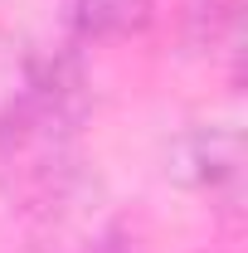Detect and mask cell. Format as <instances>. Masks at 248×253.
I'll return each mask as SVG.
<instances>
[{
    "mask_svg": "<svg viewBox=\"0 0 248 253\" xmlns=\"http://www.w3.org/2000/svg\"><path fill=\"white\" fill-rule=\"evenodd\" d=\"M175 170L195 180V185H205L209 195L219 190H239V136L234 131H195L180 141V151H175Z\"/></svg>",
    "mask_w": 248,
    "mask_h": 253,
    "instance_id": "7a4b0ae2",
    "label": "cell"
},
{
    "mask_svg": "<svg viewBox=\"0 0 248 253\" xmlns=\"http://www.w3.org/2000/svg\"><path fill=\"white\" fill-rule=\"evenodd\" d=\"M63 20L78 44H102L141 30L151 20V0H63Z\"/></svg>",
    "mask_w": 248,
    "mask_h": 253,
    "instance_id": "3957f363",
    "label": "cell"
},
{
    "mask_svg": "<svg viewBox=\"0 0 248 253\" xmlns=\"http://www.w3.org/2000/svg\"><path fill=\"white\" fill-rule=\"evenodd\" d=\"M88 112L73 54L34 59L20 88L0 107V166L25 190H49L68 170L78 126Z\"/></svg>",
    "mask_w": 248,
    "mask_h": 253,
    "instance_id": "6da1fadb",
    "label": "cell"
},
{
    "mask_svg": "<svg viewBox=\"0 0 248 253\" xmlns=\"http://www.w3.org/2000/svg\"><path fill=\"white\" fill-rule=\"evenodd\" d=\"M97 253H126V249H117V244H102V249H97Z\"/></svg>",
    "mask_w": 248,
    "mask_h": 253,
    "instance_id": "5b68a950",
    "label": "cell"
},
{
    "mask_svg": "<svg viewBox=\"0 0 248 253\" xmlns=\"http://www.w3.org/2000/svg\"><path fill=\"white\" fill-rule=\"evenodd\" d=\"M209 15H219L224 30L234 34V25H239V0H195V20H200V30H205Z\"/></svg>",
    "mask_w": 248,
    "mask_h": 253,
    "instance_id": "277c9868",
    "label": "cell"
}]
</instances>
